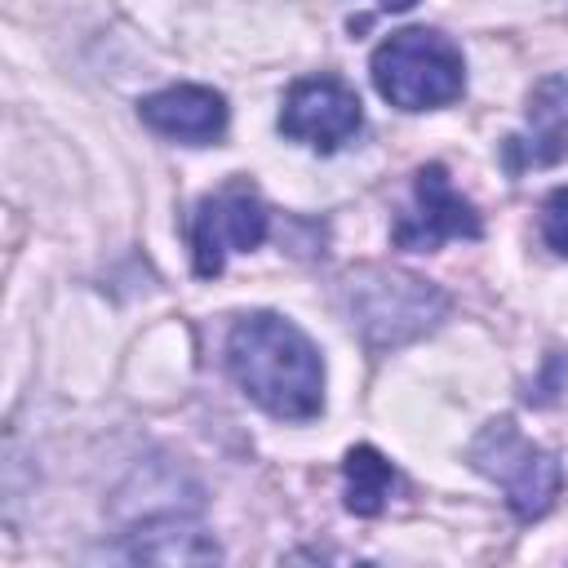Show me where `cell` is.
Wrapping results in <instances>:
<instances>
[{"instance_id":"1","label":"cell","mask_w":568,"mask_h":568,"mask_svg":"<svg viewBox=\"0 0 568 568\" xmlns=\"http://www.w3.org/2000/svg\"><path fill=\"white\" fill-rule=\"evenodd\" d=\"M226 368L240 390L280 422H306L324 408V364L315 342L271 311L235 320Z\"/></svg>"},{"instance_id":"2","label":"cell","mask_w":568,"mask_h":568,"mask_svg":"<svg viewBox=\"0 0 568 568\" xmlns=\"http://www.w3.org/2000/svg\"><path fill=\"white\" fill-rule=\"evenodd\" d=\"M373 84L399 111H430L462 98L466 62L448 36L430 27H404L373 49Z\"/></svg>"},{"instance_id":"3","label":"cell","mask_w":568,"mask_h":568,"mask_svg":"<svg viewBox=\"0 0 568 568\" xmlns=\"http://www.w3.org/2000/svg\"><path fill=\"white\" fill-rule=\"evenodd\" d=\"M466 457H470V466L479 475H488L506 493V506L524 524L541 519L555 506L559 488H564L559 457L550 448L532 444L510 417H493L488 426H479V435L470 439Z\"/></svg>"},{"instance_id":"4","label":"cell","mask_w":568,"mask_h":568,"mask_svg":"<svg viewBox=\"0 0 568 568\" xmlns=\"http://www.w3.org/2000/svg\"><path fill=\"white\" fill-rule=\"evenodd\" d=\"M444 311H448V297L417 275L368 266L351 280V315L368 337V346L377 351L422 337L444 320Z\"/></svg>"},{"instance_id":"5","label":"cell","mask_w":568,"mask_h":568,"mask_svg":"<svg viewBox=\"0 0 568 568\" xmlns=\"http://www.w3.org/2000/svg\"><path fill=\"white\" fill-rule=\"evenodd\" d=\"M271 213L257 195L253 182L235 178L226 186H217L213 195H204L191 213V257H195V275L213 280L222 275L231 253H248L266 240Z\"/></svg>"},{"instance_id":"6","label":"cell","mask_w":568,"mask_h":568,"mask_svg":"<svg viewBox=\"0 0 568 568\" xmlns=\"http://www.w3.org/2000/svg\"><path fill=\"white\" fill-rule=\"evenodd\" d=\"M484 222L470 200H462L444 173V164H422L413 173V204L390 226V244L408 253H430L444 240H479Z\"/></svg>"},{"instance_id":"7","label":"cell","mask_w":568,"mask_h":568,"mask_svg":"<svg viewBox=\"0 0 568 568\" xmlns=\"http://www.w3.org/2000/svg\"><path fill=\"white\" fill-rule=\"evenodd\" d=\"M364 129V106L355 89L337 75H306L284 93L280 106V133L315 146V151H337Z\"/></svg>"},{"instance_id":"8","label":"cell","mask_w":568,"mask_h":568,"mask_svg":"<svg viewBox=\"0 0 568 568\" xmlns=\"http://www.w3.org/2000/svg\"><path fill=\"white\" fill-rule=\"evenodd\" d=\"M138 115L146 129L160 138L186 142V146H209L226 133V98L204 84H173L138 102Z\"/></svg>"},{"instance_id":"9","label":"cell","mask_w":568,"mask_h":568,"mask_svg":"<svg viewBox=\"0 0 568 568\" xmlns=\"http://www.w3.org/2000/svg\"><path fill=\"white\" fill-rule=\"evenodd\" d=\"M568 155V80L546 75L528 93V129L510 133L501 146V160L510 173L524 169H546Z\"/></svg>"},{"instance_id":"10","label":"cell","mask_w":568,"mask_h":568,"mask_svg":"<svg viewBox=\"0 0 568 568\" xmlns=\"http://www.w3.org/2000/svg\"><path fill=\"white\" fill-rule=\"evenodd\" d=\"M133 559H155V564H209L217 559V541L204 537L200 528L182 524V519H155V524H142L138 537H133Z\"/></svg>"},{"instance_id":"11","label":"cell","mask_w":568,"mask_h":568,"mask_svg":"<svg viewBox=\"0 0 568 568\" xmlns=\"http://www.w3.org/2000/svg\"><path fill=\"white\" fill-rule=\"evenodd\" d=\"M342 479H346V510L351 515H364V519L382 515L386 501H390V493H395V484H399L395 479V466L373 444H359V448L346 453Z\"/></svg>"},{"instance_id":"12","label":"cell","mask_w":568,"mask_h":568,"mask_svg":"<svg viewBox=\"0 0 568 568\" xmlns=\"http://www.w3.org/2000/svg\"><path fill=\"white\" fill-rule=\"evenodd\" d=\"M541 240L559 257H568V186H555L546 195V204H541Z\"/></svg>"}]
</instances>
